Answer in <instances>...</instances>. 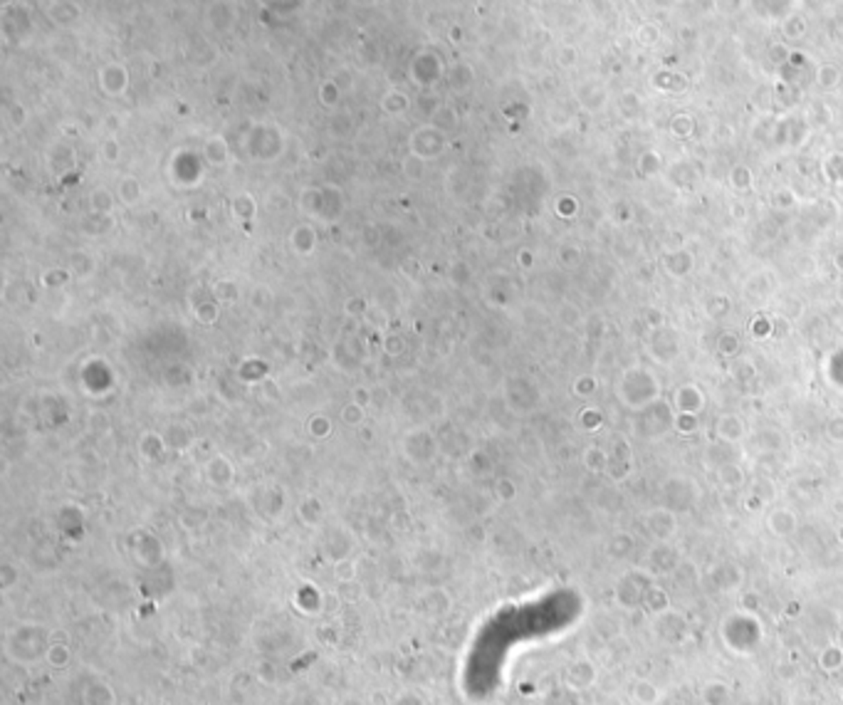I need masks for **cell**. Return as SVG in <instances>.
I'll return each instance as SVG.
<instances>
[{
	"instance_id": "2",
	"label": "cell",
	"mask_w": 843,
	"mask_h": 705,
	"mask_svg": "<svg viewBox=\"0 0 843 705\" xmlns=\"http://www.w3.org/2000/svg\"><path fill=\"white\" fill-rule=\"evenodd\" d=\"M594 680H596V671L589 663H574L569 671V683L576 688H589Z\"/></svg>"
},
{
	"instance_id": "1",
	"label": "cell",
	"mask_w": 843,
	"mask_h": 705,
	"mask_svg": "<svg viewBox=\"0 0 843 705\" xmlns=\"http://www.w3.org/2000/svg\"><path fill=\"white\" fill-rule=\"evenodd\" d=\"M85 705H114V691L106 683H92L85 691Z\"/></svg>"
},
{
	"instance_id": "3",
	"label": "cell",
	"mask_w": 843,
	"mask_h": 705,
	"mask_svg": "<svg viewBox=\"0 0 843 705\" xmlns=\"http://www.w3.org/2000/svg\"><path fill=\"white\" fill-rule=\"evenodd\" d=\"M633 698L640 705H655L660 700V691L658 686H653L651 680H638L633 686Z\"/></svg>"
},
{
	"instance_id": "4",
	"label": "cell",
	"mask_w": 843,
	"mask_h": 705,
	"mask_svg": "<svg viewBox=\"0 0 843 705\" xmlns=\"http://www.w3.org/2000/svg\"><path fill=\"white\" fill-rule=\"evenodd\" d=\"M45 658L49 661V666L65 668L69 663V649L65 646V643H62V646H60V643H52V646L47 649V653H45Z\"/></svg>"
}]
</instances>
